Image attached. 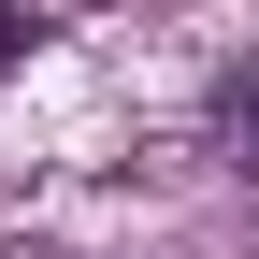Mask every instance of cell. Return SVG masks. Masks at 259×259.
<instances>
[{
  "mask_svg": "<svg viewBox=\"0 0 259 259\" xmlns=\"http://www.w3.org/2000/svg\"><path fill=\"white\" fill-rule=\"evenodd\" d=\"M216 158L259 173V58H245V72H216Z\"/></svg>",
  "mask_w": 259,
  "mask_h": 259,
  "instance_id": "6da1fadb",
  "label": "cell"
},
{
  "mask_svg": "<svg viewBox=\"0 0 259 259\" xmlns=\"http://www.w3.org/2000/svg\"><path fill=\"white\" fill-rule=\"evenodd\" d=\"M58 44V15H44V0H0V72H15V58H44Z\"/></svg>",
  "mask_w": 259,
  "mask_h": 259,
  "instance_id": "7a4b0ae2",
  "label": "cell"
}]
</instances>
